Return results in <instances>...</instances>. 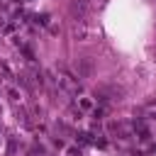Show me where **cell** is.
Here are the masks:
<instances>
[{"label": "cell", "mask_w": 156, "mask_h": 156, "mask_svg": "<svg viewBox=\"0 0 156 156\" xmlns=\"http://www.w3.org/2000/svg\"><path fill=\"white\" fill-rule=\"evenodd\" d=\"M71 12H73L78 20H85V17L93 12V5H90V0H73V5H71Z\"/></svg>", "instance_id": "obj_1"}, {"label": "cell", "mask_w": 156, "mask_h": 156, "mask_svg": "<svg viewBox=\"0 0 156 156\" xmlns=\"http://www.w3.org/2000/svg\"><path fill=\"white\" fill-rule=\"evenodd\" d=\"M76 73H78V78H90L93 76V61L90 58H78L76 61Z\"/></svg>", "instance_id": "obj_2"}, {"label": "cell", "mask_w": 156, "mask_h": 156, "mask_svg": "<svg viewBox=\"0 0 156 156\" xmlns=\"http://www.w3.org/2000/svg\"><path fill=\"white\" fill-rule=\"evenodd\" d=\"M7 93H10V98H12V100H17V98H20V93H17V90H15V88H10V90H7Z\"/></svg>", "instance_id": "obj_3"}, {"label": "cell", "mask_w": 156, "mask_h": 156, "mask_svg": "<svg viewBox=\"0 0 156 156\" xmlns=\"http://www.w3.org/2000/svg\"><path fill=\"white\" fill-rule=\"evenodd\" d=\"M78 136H80V141H83V144H88V141H90V134H78Z\"/></svg>", "instance_id": "obj_4"}]
</instances>
